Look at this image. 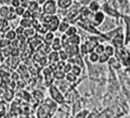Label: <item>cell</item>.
<instances>
[{"instance_id": "ab89813d", "label": "cell", "mask_w": 130, "mask_h": 118, "mask_svg": "<svg viewBox=\"0 0 130 118\" xmlns=\"http://www.w3.org/2000/svg\"><path fill=\"white\" fill-rule=\"evenodd\" d=\"M67 79L69 81H75V75L74 74H68L67 75Z\"/></svg>"}, {"instance_id": "d590c367", "label": "cell", "mask_w": 130, "mask_h": 118, "mask_svg": "<svg viewBox=\"0 0 130 118\" xmlns=\"http://www.w3.org/2000/svg\"><path fill=\"white\" fill-rule=\"evenodd\" d=\"M19 53H20V50H19L18 48H13V49L11 50V55H12V56H15V57H18Z\"/></svg>"}, {"instance_id": "ac0fdd59", "label": "cell", "mask_w": 130, "mask_h": 118, "mask_svg": "<svg viewBox=\"0 0 130 118\" xmlns=\"http://www.w3.org/2000/svg\"><path fill=\"white\" fill-rule=\"evenodd\" d=\"M89 9H90L91 11L96 12V11L99 10V4H98L96 1H92V2L90 3V5H89Z\"/></svg>"}, {"instance_id": "3957f363", "label": "cell", "mask_w": 130, "mask_h": 118, "mask_svg": "<svg viewBox=\"0 0 130 118\" xmlns=\"http://www.w3.org/2000/svg\"><path fill=\"white\" fill-rule=\"evenodd\" d=\"M50 93H51V96L52 98L58 103H63L64 102V97L61 95V93L58 91V89L54 86H51L50 87Z\"/></svg>"}, {"instance_id": "8d00e7d4", "label": "cell", "mask_w": 130, "mask_h": 118, "mask_svg": "<svg viewBox=\"0 0 130 118\" xmlns=\"http://www.w3.org/2000/svg\"><path fill=\"white\" fill-rule=\"evenodd\" d=\"M59 57H60L62 60H65V59H67L68 55H67V53H66V52H64V51H61V52L59 53Z\"/></svg>"}, {"instance_id": "d6986e66", "label": "cell", "mask_w": 130, "mask_h": 118, "mask_svg": "<svg viewBox=\"0 0 130 118\" xmlns=\"http://www.w3.org/2000/svg\"><path fill=\"white\" fill-rule=\"evenodd\" d=\"M76 32H77V29H76L75 27H73V26L70 27V26H69L68 29L66 30V35H67V36H72V35H75Z\"/></svg>"}, {"instance_id": "1f68e13d", "label": "cell", "mask_w": 130, "mask_h": 118, "mask_svg": "<svg viewBox=\"0 0 130 118\" xmlns=\"http://www.w3.org/2000/svg\"><path fill=\"white\" fill-rule=\"evenodd\" d=\"M21 97H22L23 99H25L26 101H28V100L30 99V94H28L27 92H25V91H23V92L21 93Z\"/></svg>"}, {"instance_id": "d6a6232c", "label": "cell", "mask_w": 130, "mask_h": 118, "mask_svg": "<svg viewBox=\"0 0 130 118\" xmlns=\"http://www.w3.org/2000/svg\"><path fill=\"white\" fill-rule=\"evenodd\" d=\"M98 59H99V57H98V54H96V53H92L90 55V60L92 62H96Z\"/></svg>"}, {"instance_id": "e575fe53", "label": "cell", "mask_w": 130, "mask_h": 118, "mask_svg": "<svg viewBox=\"0 0 130 118\" xmlns=\"http://www.w3.org/2000/svg\"><path fill=\"white\" fill-rule=\"evenodd\" d=\"M103 52H104V46H102V45L96 46V53L97 54H102Z\"/></svg>"}, {"instance_id": "7bdbcfd3", "label": "cell", "mask_w": 130, "mask_h": 118, "mask_svg": "<svg viewBox=\"0 0 130 118\" xmlns=\"http://www.w3.org/2000/svg\"><path fill=\"white\" fill-rule=\"evenodd\" d=\"M70 69H71V65H69V64L65 65L64 67H63V70H64V72H68Z\"/></svg>"}, {"instance_id": "f6af8a7d", "label": "cell", "mask_w": 130, "mask_h": 118, "mask_svg": "<svg viewBox=\"0 0 130 118\" xmlns=\"http://www.w3.org/2000/svg\"><path fill=\"white\" fill-rule=\"evenodd\" d=\"M12 79H13L14 81H15V80H17V79H18V75H17L16 73H13V74H12Z\"/></svg>"}, {"instance_id": "e0dca14e", "label": "cell", "mask_w": 130, "mask_h": 118, "mask_svg": "<svg viewBox=\"0 0 130 118\" xmlns=\"http://www.w3.org/2000/svg\"><path fill=\"white\" fill-rule=\"evenodd\" d=\"M9 45H10V40H8L7 38L0 39V48H6Z\"/></svg>"}, {"instance_id": "d4e9b609", "label": "cell", "mask_w": 130, "mask_h": 118, "mask_svg": "<svg viewBox=\"0 0 130 118\" xmlns=\"http://www.w3.org/2000/svg\"><path fill=\"white\" fill-rule=\"evenodd\" d=\"M6 113V108H5V104L0 102V117L4 116Z\"/></svg>"}, {"instance_id": "9a60e30c", "label": "cell", "mask_w": 130, "mask_h": 118, "mask_svg": "<svg viewBox=\"0 0 130 118\" xmlns=\"http://www.w3.org/2000/svg\"><path fill=\"white\" fill-rule=\"evenodd\" d=\"M9 61H10L9 65H10L12 68H14V69L19 65V59H18L17 57H15V56H12V58H11Z\"/></svg>"}, {"instance_id": "5b68a950", "label": "cell", "mask_w": 130, "mask_h": 118, "mask_svg": "<svg viewBox=\"0 0 130 118\" xmlns=\"http://www.w3.org/2000/svg\"><path fill=\"white\" fill-rule=\"evenodd\" d=\"M41 41H42L41 37H39V36H33L32 39H29L28 44H29V45L32 47L33 49H34V48H36L37 46H40Z\"/></svg>"}, {"instance_id": "f1b7e54d", "label": "cell", "mask_w": 130, "mask_h": 118, "mask_svg": "<svg viewBox=\"0 0 130 118\" xmlns=\"http://www.w3.org/2000/svg\"><path fill=\"white\" fill-rule=\"evenodd\" d=\"M10 5H11L13 8H16V7L21 5V2H20V0H11V1H10Z\"/></svg>"}, {"instance_id": "8fae6325", "label": "cell", "mask_w": 130, "mask_h": 118, "mask_svg": "<svg viewBox=\"0 0 130 118\" xmlns=\"http://www.w3.org/2000/svg\"><path fill=\"white\" fill-rule=\"evenodd\" d=\"M9 10H10V7H9L8 5H2V6L0 7V16L5 18V17L7 16Z\"/></svg>"}, {"instance_id": "ba28073f", "label": "cell", "mask_w": 130, "mask_h": 118, "mask_svg": "<svg viewBox=\"0 0 130 118\" xmlns=\"http://www.w3.org/2000/svg\"><path fill=\"white\" fill-rule=\"evenodd\" d=\"M66 42L68 44H70V45H72V44L73 45H77V44L80 43V37L77 36L76 34L75 35H72V36H70V38L68 40H66Z\"/></svg>"}, {"instance_id": "7a4b0ae2", "label": "cell", "mask_w": 130, "mask_h": 118, "mask_svg": "<svg viewBox=\"0 0 130 118\" xmlns=\"http://www.w3.org/2000/svg\"><path fill=\"white\" fill-rule=\"evenodd\" d=\"M57 11V3L54 0H46L43 5V12L47 15H53Z\"/></svg>"}, {"instance_id": "30bf717a", "label": "cell", "mask_w": 130, "mask_h": 118, "mask_svg": "<svg viewBox=\"0 0 130 118\" xmlns=\"http://www.w3.org/2000/svg\"><path fill=\"white\" fill-rule=\"evenodd\" d=\"M3 95H4V98L6 101H11L14 97L13 95V91L11 89H6L4 92H3Z\"/></svg>"}, {"instance_id": "8992f818", "label": "cell", "mask_w": 130, "mask_h": 118, "mask_svg": "<svg viewBox=\"0 0 130 118\" xmlns=\"http://www.w3.org/2000/svg\"><path fill=\"white\" fill-rule=\"evenodd\" d=\"M72 5V0H57V6L61 9H67Z\"/></svg>"}, {"instance_id": "836d02e7", "label": "cell", "mask_w": 130, "mask_h": 118, "mask_svg": "<svg viewBox=\"0 0 130 118\" xmlns=\"http://www.w3.org/2000/svg\"><path fill=\"white\" fill-rule=\"evenodd\" d=\"M105 51H106V54H107L108 56H111V55L113 54V48H112L111 46H107V47L105 48Z\"/></svg>"}, {"instance_id": "ee69618b", "label": "cell", "mask_w": 130, "mask_h": 118, "mask_svg": "<svg viewBox=\"0 0 130 118\" xmlns=\"http://www.w3.org/2000/svg\"><path fill=\"white\" fill-rule=\"evenodd\" d=\"M87 114V111H83V112H81L78 116H77V118H84V116Z\"/></svg>"}, {"instance_id": "b9f144b4", "label": "cell", "mask_w": 130, "mask_h": 118, "mask_svg": "<svg viewBox=\"0 0 130 118\" xmlns=\"http://www.w3.org/2000/svg\"><path fill=\"white\" fill-rule=\"evenodd\" d=\"M127 27H128V32H127V42L130 40V22L127 23Z\"/></svg>"}, {"instance_id": "7c38bea8", "label": "cell", "mask_w": 130, "mask_h": 118, "mask_svg": "<svg viewBox=\"0 0 130 118\" xmlns=\"http://www.w3.org/2000/svg\"><path fill=\"white\" fill-rule=\"evenodd\" d=\"M5 38H7L8 40L12 41L14 39H16V32L14 30H10V31H7L5 34Z\"/></svg>"}, {"instance_id": "f546056e", "label": "cell", "mask_w": 130, "mask_h": 118, "mask_svg": "<svg viewBox=\"0 0 130 118\" xmlns=\"http://www.w3.org/2000/svg\"><path fill=\"white\" fill-rule=\"evenodd\" d=\"M53 34L51 33V32H49V33L46 34V36H45V42L47 43V44H49L51 41H52V39H53Z\"/></svg>"}, {"instance_id": "83f0119b", "label": "cell", "mask_w": 130, "mask_h": 118, "mask_svg": "<svg viewBox=\"0 0 130 118\" xmlns=\"http://www.w3.org/2000/svg\"><path fill=\"white\" fill-rule=\"evenodd\" d=\"M54 77L57 79H62V78H64V72L63 71H56L54 73Z\"/></svg>"}, {"instance_id": "44dd1931", "label": "cell", "mask_w": 130, "mask_h": 118, "mask_svg": "<svg viewBox=\"0 0 130 118\" xmlns=\"http://www.w3.org/2000/svg\"><path fill=\"white\" fill-rule=\"evenodd\" d=\"M61 48V44H60V40L58 38H56L53 42V49L54 50H59Z\"/></svg>"}, {"instance_id": "484cf974", "label": "cell", "mask_w": 130, "mask_h": 118, "mask_svg": "<svg viewBox=\"0 0 130 118\" xmlns=\"http://www.w3.org/2000/svg\"><path fill=\"white\" fill-rule=\"evenodd\" d=\"M22 112L23 113H25V114H30L31 112H32V109H31V107L30 106H28V105H24L23 107H22Z\"/></svg>"}, {"instance_id": "cb8c5ba5", "label": "cell", "mask_w": 130, "mask_h": 118, "mask_svg": "<svg viewBox=\"0 0 130 118\" xmlns=\"http://www.w3.org/2000/svg\"><path fill=\"white\" fill-rule=\"evenodd\" d=\"M29 70H30V73H31V74L36 75V74H38V72H39V66H37V65H32V66H30Z\"/></svg>"}, {"instance_id": "4dcf8cb0", "label": "cell", "mask_w": 130, "mask_h": 118, "mask_svg": "<svg viewBox=\"0 0 130 118\" xmlns=\"http://www.w3.org/2000/svg\"><path fill=\"white\" fill-rule=\"evenodd\" d=\"M71 69H72V72H73V74H74V75H79V74H80V72H81L80 68L78 67V66H73Z\"/></svg>"}, {"instance_id": "5bb4252c", "label": "cell", "mask_w": 130, "mask_h": 118, "mask_svg": "<svg viewBox=\"0 0 130 118\" xmlns=\"http://www.w3.org/2000/svg\"><path fill=\"white\" fill-rule=\"evenodd\" d=\"M94 19H95V21L97 22L98 24H99V23H101V22L104 20V13H103V12H101V11H97V12H96V14H95Z\"/></svg>"}, {"instance_id": "7402d4cb", "label": "cell", "mask_w": 130, "mask_h": 118, "mask_svg": "<svg viewBox=\"0 0 130 118\" xmlns=\"http://www.w3.org/2000/svg\"><path fill=\"white\" fill-rule=\"evenodd\" d=\"M68 27H69V25H68L67 22H62V23L59 24V31L64 32V31H66L68 29Z\"/></svg>"}, {"instance_id": "603a6c76", "label": "cell", "mask_w": 130, "mask_h": 118, "mask_svg": "<svg viewBox=\"0 0 130 118\" xmlns=\"http://www.w3.org/2000/svg\"><path fill=\"white\" fill-rule=\"evenodd\" d=\"M33 96L37 99V101H42L43 100V94L41 92H39V91H35L33 93Z\"/></svg>"}, {"instance_id": "4fadbf2b", "label": "cell", "mask_w": 130, "mask_h": 118, "mask_svg": "<svg viewBox=\"0 0 130 118\" xmlns=\"http://www.w3.org/2000/svg\"><path fill=\"white\" fill-rule=\"evenodd\" d=\"M58 58H59V54H58L57 52H52V53L49 54V61H50L51 63L57 62Z\"/></svg>"}, {"instance_id": "52a82bcc", "label": "cell", "mask_w": 130, "mask_h": 118, "mask_svg": "<svg viewBox=\"0 0 130 118\" xmlns=\"http://www.w3.org/2000/svg\"><path fill=\"white\" fill-rule=\"evenodd\" d=\"M20 26L23 28H29L32 26V18H23L20 21Z\"/></svg>"}, {"instance_id": "bcb514c9", "label": "cell", "mask_w": 130, "mask_h": 118, "mask_svg": "<svg viewBox=\"0 0 130 118\" xmlns=\"http://www.w3.org/2000/svg\"><path fill=\"white\" fill-rule=\"evenodd\" d=\"M24 118H31V117H29V116H26V117H24Z\"/></svg>"}, {"instance_id": "4316f807", "label": "cell", "mask_w": 130, "mask_h": 118, "mask_svg": "<svg viewBox=\"0 0 130 118\" xmlns=\"http://www.w3.org/2000/svg\"><path fill=\"white\" fill-rule=\"evenodd\" d=\"M23 18H32L33 17V13L29 10V9H25L24 13H23Z\"/></svg>"}, {"instance_id": "2e32d148", "label": "cell", "mask_w": 130, "mask_h": 118, "mask_svg": "<svg viewBox=\"0 0 130 118\" xmlns=\"http://www.w3.org/2000/svg\"><path fill=\"white\" fill-rule=\"evenodd\" d=\"M24 35L26 36V37H32L35 35V29L34 28H26L25 30H24Z\"/></svg>"}, {"instance_id": "277c9868", "label": "cell", "mask_w": 130, "mask_h": 118, "mask_svg": "<svg viewBox=\"0 0 130 118\" xmlns=\"http://www.w3.org/2000/svg\"><path fill=\"white\" fill-rule=\"evenodd\" d=\"M97 45V39H95V38H93V37H91L86 43H85V46H86V49H87V52H90V51H92L94 48H95V46Z\"/></svg>"}, {"instance_id": "60d3db41", "label": "cell", "mask_w": 130, "mask_h": 118, "mask_svg": "<svg viewBox=\"0 0 130 118\" xmlns=\"http://www.w3.org/2000/svg\"><path fill=\"white\" fill-rule=\"evenodd\" d=\"M10 1L11 0H0V4L1 5H8V4H10Z\"/></svg>"}, {"instance_id": "ffe728a7", "label": "cell", "mask_w": 130, "mask_h": 118, "mask_svg": "<svg viewBox=\"0 0 130 118\" xmlns=\"http://www.w3.org/2000/svg\"><path fill=\"white\" fill-rule=\"evenodd\" d=\"M24 11H25V8L23 6H21V5L15 8V12H16V14L18 16H22L23 13H24Z\"/></svg>"}, {"instance_id": "9c48e42d", "label": "cell", "mask_w": 130, "mask_h": 118, "mask_svg": "<svg viewBox=\"0 0 130 118\" xmlns=\"http://www.w3.org/2000/svg\"><path fill=\"white\" fill-rule=\"evenodd\" d=\"M66 53L67 55H76L78 53V47L76 45H70V46H67L66 47Z\"/></svg>"}, {"instance_id": "f35d334b", "label": "cell", "mask_w": 130, "mask_h": 118, "mask_svg": "<svg viewBox=\"0 0 130 118\" xmlns=\"http://www.w3.org/2000/svg\"><path fill=\"white\" fill-rule=\"evenodd\" d=\"M107 59H108V55H107V54H105V55L103 54V55H101V57L99 58L100 62H105V61H106Z\"/></svg>"}, {"instance_id": "74e56055", "label": "cell", "mask_w": 130, "mask_h": 118, "mask_svg": "<svg viewBox=\"0 0 130 118\" xmlns=\"http://www.w3.org/2000/svg\"><path fill=\"white\" fill-rule=\"evenodd\" d=\"M15 32H16V34H22V33H24V28H23L22 26H19V27H17V28H16Z\"/></svg>"}, {"instance_id": "6da1fadb", "label": "cell", "mask_w": 130, "mask_h": 118, "mask_svg": "<svg viewBox=\"0 0 130 118\" xmlns=\"http://www.w3.org/2000/svg\"><path fill=\"white\" fill-rule=\"evenodd\" d=\"M115 45H117L116 47H117V54H118V57L124 62V64L126 65V66H129L130 68V57H129V53H128V51L126 50L125 48H123L120 44H115Z\"/></svg>"}]
</instances>
